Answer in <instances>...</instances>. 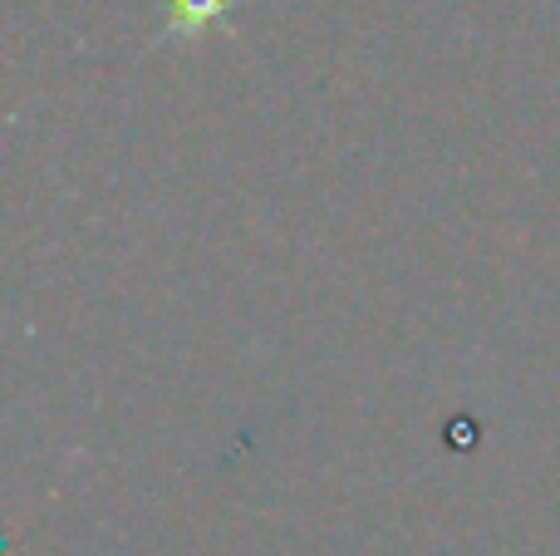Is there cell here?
<instances>
[{
    "label": "cell",
    "instance_id": "6da1fadb",
    "mask_svg": "<svg viewBox=\"0 0 560 556\" xmlns=\"http://www.w3.org/2000/svg\"><path fill=\"white\" fill-rule=\"evenodd\" d=\"M167 5H173V30L197 35V30H207L217 15H222L226 0H167Z\"/></svg>",
    "mask_w": 560,
    "mask_h": 556
}]
</instances>
